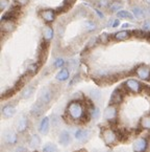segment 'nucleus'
<instances>
[{
  "label": "nucleus",
  "instance_id": "e433bc0d",
  "mask_svg": "<svg viewBox=\"0 0 150 152\" xmlns=\"http://www.w3.org/2000/svg\"><path fill=\"white\" fill-rule=\"evenodd\" d=\"M80 80V76H79V74H77V75H75L74 77H73V79L70 81V83H69V86H73L75 84V83H77L78 81Z\"/></svg>",
  "mask_w": 150,
  "mask_h": 152
},
{
  "label": "nucleus",
  "instance_id": "72a5a7b5",
  "mask_svg": "<svg viewBox=\"0 0 150 152\" xmlns=\"http://www.w3.org/2000/svg\"><path fill=\"white\" fill-rule=\"evenodd\" d=\"M99 41L101 43H103V44H106V43L110 41V36H108V34H106V33H103V34H101L99 36Z\"/></svg>",
  "mask_w": 150,
  "mask_h": 152
},
{
  "label": "nucleus",
  "instance_id": "37998d69",
  "mask_svg": "<svg viewBox=\"0 0 150 152\" xmlns=\"http://www.w3.org/2000/svg\"><path fill=\"white\" fill-rule=\"evenodd\" d=\"M94 11H95V13L97 14V15H98V17H99V18L104 19V15H103V13H102V12H100L98 9H94Z\"/></svg>",
  "mask_w": 150,
  "mask_h": 152
},
{
  "label": "nucleus",
  "instance_id": "79ce46f5",
  "mask_svg": "<svg viewBox=\"0 0 150 152\" xmlns=\"http://www.w3.org/2000/svg\"><path fill=\"white\" fill-rule=\"evenodd\" d=\"M96 42H97V38H92L90 40V42H89V44H88V47H92V46H94V45L96 44Z\"/></svg>",
  "mask_w": 150,
  "mask_h": 152
},
{
  "label": "nucleus",
  "instance_id": "7ed1b4c3",
  "mask_svg": "<svg viewBox=\"0 0 150 152\" xmlns=\"http://www.w3.org/2000/svg\"><path fill=\"white\" fill-rule=\"evenodd\" d=\"M118 116V108L116 105H108L103 112V118L107 122H115Z\"/></svg>",
  "mask_w": 150,
  "mask_h": 152
},
{
  "label": "nucleus",
  "instance_id": "20e7f679",
  "mask_svg": "<svg viewBox=\"0 0 150 152\" xmlns=\"http://www.w3.org/2000/svg\"><path fill=\"white\" fill-rule=\"evenodd\" d=\"M124 85L129 91L133 92V94H139L142 90V84L136 79H128L125 81Z\"/></svg>",
  "mask_w": 150,
  "mask_h": 152
},
{
  "label": "nucleus",
  "instance_id": "aec40b11",
  "mask_svg": "<svg viewBox=\"0 0 150 152\" xmlns=\"http://www.w3.org/2000/svg\"><path fill=\"white\" fill-rule=\"evenodd\" d=\"M130 35H131V34H130L129 31H120L114 35V38L117 41H124V40L129 39Z\"/></svg>",
  "mask_w": 150,
  "mask_h": 152
},
{
  "label": "nucleus",
  "instance_id": "bb28decb",
  "mask_svg": "<svg viewBox=\"0 0 150 152\" xmlns=\"http://www.w3.org/2000/svg\"><path fill=\"white\" fill-rule=\"evenodd\" d=\"M123 7L121 2H118V1H114L110 4V11L112 13H118L119 11H121V9Z\"/></svg>",
  "mask_w": 150,
  "mask_h": 152
},
{
  "label": "nucleus",
  "instance_id": "ddd939ff",
  "mask_svg": "<svg viewBox=\"0 0 150 152\" xmlns=\"http://www.w3.org/2000/svg\"><path fill=\"white\" fill-rule=\"evenodd\" d=\"M28 128V119L25 115H21L17 122L18 132H24Z\"/></svg>",
  "mask_w": 150,
  "mask_h": 152
},
{
  "label": "nucleus",
  "instance_id": "ea45409f",
  "mask_svg": "<svg viewBox=\"0 0 150 152\" xmlns=\"http://www.w3.org/2000/svg\"><path fill=\"white\" fill-rule=\"evenodd\" d=\"M15 2L19 7H24V5H26L29 2V0H15Z\"/></svg>",
  "mask_w": 150,
  "mask_h": 152
},
{
  "label": "nucleus",
  "instance_id": "4468645a",
  "mask_svg": "<svg viewBox=\"0 0 150 152\" xmlns=\"http://www.w3.org/2000/svg\"><path fill=\"white\" fill-rule=\"evenodd\" d=\"M4 141L9 145H15L18 141V135L15 131L9 130L4 133Z\"/></svg>",
  "mask_w": 150,
  "mask_h": 152
},
{
  "label": "nucleus",
  "instance_id": "f257e3e1",
  "mask_svg": "<svg viewBox=\"0 0 150 152\" xmlns=\"http://www.w3.org/2000/svg\"><path fill=\"white\" fill-rule=\"evenodd\" d=\"M66 113L74 122L84 121L87 115H90L89 111L88 112L86 111V108H84V104L80 101H76V100L72 101V102H70L68 104L66 109Z\"/></svg>",
  "mask_w": 150,
  "mask_h": 152
},
{
  "label": "nucleus",
  "instance_id": "5701e85b",
  "mask_svg": "<svg viewBox=\"0 0 150 152\" xmlns=\"http://www.w3.org/2000/svg\"><path fill=\"white\" fill-rule=\"evenodd\" d=\"M41 145V139L39 135H37V134H33L32 137H30V140H29V146H30L31 148H39Z\"/></svg>",
  "mask_w": 150,
  "mask_h": 152
},
{
  "label": "nucleus",
  "instance_id": "f704fd0d",
  "mask_svg": "<svg viewBox=\"0 0 150 152\" xmlns=\"http://www.w3.org/2000/svg\"><path fill=\"white\" fill-rule=\"evenodd\" d=\"M56 31H58V37H61V38H62V37L64 36V34H65V26L63 24H58V27H56Z\"/></svg>",
  "mask_w": 150,
  "mask_h": 152
},
{
  "label": "nucleus",
  "instance_id": "2eb2a0df",
  "mask_svg": "<svg viewBox=\"0 0 150 152\" xmlns=\"http://www.w3.org/2000/svg\"><path fill=\"white\" fill-rule=\"evenodd\" d=\"M16 28V23L14 20H4L1 23V31L3 33H11Z\"/></svg>",
  "mask_w": 150,
  "mask_h": 152
},
{
  "label": "nucleus",
  "instance_id": "393cba45",
  "mask_svg": "<svg viewBox=\"0 0 150 152\" xmlns=\"http://www.w3.org/2000/svg\"><path fill=\"white\" fill-rule=\"evenodd\" d=\"M117 17L119 19H133V13L128 11H122V10L117 13Z\"/></svg>",
  "mask_w": 150,
  "mask_h": 152
},
{
  "label": "nucleus",
  "instance_id": "c9c22d12",
  "mask_svg": "<svg viewBox=\"0 0 150 152\" xmlns=\"http://www.w3.org/2000/svg\"><path fill=\"white\" fill-rule=\"evenodd\" d=\"M108 0H98L97 5L99 7H108Z\"/></svg>",
  "mask_w": 150,
  "mask_h": 152
},
{
  "label": "nucleus",
  "instance_id": "b1692460",
  "mask_svg": "<svg viewBox=\"0 0 150 152\" xmlns=\"http://www.w3.org/2000/svg\"><path fill=\"white\" fill-rule=\"evenodd\" d=\"M84 29H86V31H94L97 29V23L94 22L93 20H87V21H84Z\"/></svg>",
  "mask_w": 150,
  "mask_h": 152
},
{
  "label": "nucleus",
  "instance_id": "9d476101",
  "mask_svg": "<svg viewBox=\"0 0 150 152\" xmlns=\"http://www.w3.org/2000/svg\"><path fill=\"white\" fill-rule=\"evenodd\" d=\"M71 141H72L71 134L67 130H63L60 133V135H58V143H60V145L64 146V147H67L71 143Z\"/></svg>",
  "mask_w": 150,
  "mask_h": 152
},
{
  "label": "nucleus",
  "instance_id": "423d86ee",
  "mask_svg": "<svg viewBox=\"0 0 150 152\" xmlns=\"http://www.w3.org/2000/svg\"><path fill=\"white\" fill-rule=\"evenodd\" d=\"M148 149V141L146 137H139L133 144V152H146Z\"/></svg>",
  "mask_w": 150,
  "mask_h": 152
},
{
  "label": "nucleus",
  "instance_id": "1a4fd4ad",
  "mask_svg": "<svg viewBox=\"0 0 150 152\" xmlns=\"http://www.w3.org/2000/svg\"><path fill=\"white\" fill-rule=\"evenodd\" d=\"M40 16L42 17V19L45 21L46 23H51L54 21L55 19V13L53 10H43L40 12Z\"/></svg>",
  "mask_w": 150,
  "mask_h": 152
},
{
  "label": "nucleus",
  "instance_id": "f8f14e48",
  "mask_svg": "<svg viewBox=\"0 0 150 152\" xmlns=\"http://www.w3.org/2000/svg\"><path fill=\"white\" fill-rule=\"evenodd\" d=\"M123 101V94H122L121 89H116L112 94L110 99V105H118Z\"/></svg>",
  "mask_w": 150,
  "mask_h": 152
},
{
  "label": "nucleus",
  "instance_id": "58836bf2",
  "mask_svg": "<svg viewBox=\"0 0 150 152\" xmlns=\"http://www.w3.org/2000/svg\"><path fill=\"white\" fill-rule=\"evenodd\" d=\"M7 7H9V0H0V9H1V11L5 10Z\"/></svg>",
  "mask_w": 150,
  "mask_h": 152
},
{
  "label": "nucleus",
  "instance_id": "f3484780",
  "mask_svg": "<svg viewBox=\"0 0 150 152\" xmlns=\"http://www.w3.org/2000/svg\"><path fill=\"white\" fill-rule=\"evenodd\" d=\"M131 13H133V17H136L137 19H143L148 15L147 11L140 7H133V10H131Z\"/></svg>",
  "mask_w": 150,
  "mask_h": 152
},
{
  "label": "nucleus",
  "instance_id": "f03ea898",
  "mask_svg": "<svg viewBox=\"0 0 150 152\" xmlns=\"http://www.w3.org/2000/svg\"><path fill=\"white\" fill-rule=\"evenodd\" d=\"M101 137L106 146L115 145L118 141V134L116 133L115 130L110 129V128H103L102 129Z\"/></svg>",
  "mask_w": 150,
  "mask_h": 152
},
{
  "label": "nucleus",
  "instance_id": "9b49d317",
  "mask_svg": "<svg viewBox=\"0 0 150 152\" xmlns=\"http://www.w3.org/2000/svg\"><path fill=\"white\" fill-rule=\"evenodd\" d=\"M49 127H50V118L45 116L41 120L40 124H39V131L43 135H46L49 132Z\"/></svg>",
  "mask_w": 150,
  "mask_h": 152
},
{
  "label": "nucleus",
  "instance_id": "473e14b6",
  "mask_svg": "<svg viewBox=\"0 0 150 152\" xmlns=\"http://www.w3.org/2000/svg\"><path fill=\"white\" fill-rule=\"evenodd\" d=\"M51 120V125L53 126L54 128H58V126H60V118H58V115H55V114H53V115H51L50 118Z\"/></svg>",
  "mask_w": 150,
  "mask_h": 152
},
{
  "label": "nucleus",
  "instance_id": "a878e982",
  "mask_svg": "<svg viewBox=\"0 0 150 152\" xmlns=\"http://www.w3.org/2000/svg\"><path fill=\"white\" fill-rule=\"evenodd\" d=\"M33 91H35V87L29 85V86H27L26 88H24V90L22 91V94H21V96H22L23 99H29L31 96H32Z\"/></svg>",
  "mask_w": 150,
  "mask_h": 152
},
{
  "label": "nucleus",
  "instance_id": "dca6fc26",
  "mask_svg": "<svg viewBox=\"0 0 150 152\" xmlns=\"http://www.w3.org/2000/svg\"><path fill=\"white\" fill-rule=\"evenodd\" d=\"M16 113V108L14 105H11V104H9V105H5L3 106L2 108V115L4 116V118H6V119H9V118H12V116H14Z\"/></svg>",
  "mask_w": 150,
  "mask_h": 152
},
{
  "label": "nucleus",
  "instance_id": "412c9836",
  "mask_svg": "<svg viewBox=\"0 0 150 152\" xmlns=\"http://www.w3.org/2000/svg\"><path fill=\"white\" fill-rule=\"evenodd\" d=\"M44 106H45L44 104H42L41 102L38 101L37 103L32 106V108H31V113L35 114V115H40V114L43 112V108H44Z\"/></svg>",
  "mask_w": 150,
  "mask_h": 152
},
{
  "label": "nucleus",
  "instance_id": "c756f323",
  "mask_svg": "<svg viewBox=\"0 0 150 152\" xmlns=\"http://www.w3.org/2000/svg\"><path fill=\"white\" fill-rule=\"evenodd\" d=\"M90 98L92 99L93 101H98V100H100V98H101V92H100V90H98V89H92L90 91Z\"/></svg>",
  "mask_w": 150,
  "mask_h": 152
},
{
  "label": "nucleus",
  "instance_id": "c85d7f7f",
  "mask_svg": "<svg viewBox=\"0 0 150 152\" xmlns=\"http://www.w3.org/2000/svg\"><path fill=\"white\" fill-rule=\"evenodd\" d=\"M42 152H58V149L54 144H46Z\"/></svg>",
  "mask_w": 150,
  "mask_h": 152
},
{
  "label": "nucleus",
  "instance_id": "7c9ffc66",
  "mask_svg": "<svg viewBox=\"0 0 150 152\" xmlns=\"http://www.w3.org/2000/svg\"><path fill=\"white\" fill-rule=\"evenodd\" d=\"M38 69H39V65L37 63H31L27 66V72L30 75H35L38 72Z\"/></svg>",
  "mask_w": 150,
  "mask_h": 152
},
{
  "label": "nucleus",
  "instance_id": "39448f33",
  "mask_svg": "<svg viewBox=\"0 0 150 152\" xmlns=\"http://www.w3.org/2000/svg\"><path fill=\"white\" fill-rule=\"evenodd\" d=\"M53 96V92L52 90L49 87H44L42 90H41L40 94H39V102H41L44 105H47V104L50 103V101L52 100Z\"/></svg>",
  "mask_w": 150,
  "mask_h": 152
},
{
  "label": "nucleus",
  "instance_id": "6e6552de",
  "mask_svg": "<svg viewBox=\"0 0 150 152\" xmlns=\"http://www.w3.org/2000/svg\"><path fill=\"white\" fill-rule=\"evenodd\" d=\"M91 134H92L91 130L78 129V130H76V132H75L74 137L78 142H80V143H84V142H87V141H89V140H90Z\"/></svg>",
  "mask_w": 150,
  "mask_h": 152
},
{
  "label": "nucleus",
  "instance_id": "cd10ccee",
  "mask_svg": "<svg viewBox=\"0 0 150 152\" xmlns=\"http://www.w3.org/2000/svg\"><path fill=\"white\" fill-rule=\"evenodd\" d=\"M89 114H90V116L92 118L93 120H97L98 118H99V115H100V111H99V109H98L97 107H94V106H92V107L90 108V110H89Z\"/></svg>",
  "mask_w": 150,
  "mask_h": 152
},
{
  "label": "nucleus",
  "instance_id": "0eeeda50",
  "mask_svg": "<svg viewBox=\"0 0 150 152\" xmlns=\"http://www.w3.org/2000/svg\"><path fill=\"white\" fill-rule=\"evenodd\" d=\"M136 75L139 77L141 80L148 81L150 80V67L146 65H140L136 69Z\"/></svg>",
  "mask_w": 150,
  "mask_h": 152
},
{
  "label": "nucleus",
  "instance_id": "de8ad7c7",
  "mask_svg": "<svg viewBox=\"0 0 150 152\" xmlns=\"http://www.w3.org/2000/svg\"><path fill=\"white\" fill-rule=\"evenodd\" d=\"M122 152H126V151H122Z\"/></svg>",
  "mask_w": 150,
  "mask_h": 152
},
{
  "label": "nucleus",
  "instance_id": "2f4dec72",
  "mask_svg": "<svg viewBox=\"0 0 150 152\" xmlns=\"http://www.w3.org/2000/svg\"><path fill=\"white\" fill-rule=\"evenodd\" d=\"M64 65H65V60L63 58H56L54 60V62H53V66L55 68H62V67H64Z\"/></svg>",
  "mask_w": 150,
  "mask_h": 152
},
{
  "label": "nucleus",
  "instance_id": "a19ab883",
  "mask_svg": "<svg viewBox=\"0 0 150 152\" xmlns=\"http://www.w3.org/2000/svg\"><path fill=\"white\" fill-rule=\"evenodd\" d=\"M143 29H145V31L150 29V21L149 20H145V22L143 23Z\"/></svg>",
  "mask_w": 150,
  "mask_h": 152
},
{
  "label": "nucleus",
  "instance_id": "c03bdc74",
  "mask_svg": "<svg viewBox=\"0 0 150 152\" xmlns=\"http://www.w3.org/2000/svg\"><path fill=\"white\" fill-rule=\"evenodd\" d=\"M119 25H120V20H119V19H115V20H114V23H112V27L116 28V27H118Z\"/></svg>",
  "mask_w": 150,
  "mask_h": 152
},
{
  "label": "nucleus",
  "instance_id": "4c0bfd02",
  "mask_svg": "<svg viewBox=\"0 0 150 152\" xmlns=\"http://www.w3.org/2000/svg\"><path fill=\"white\" fill-rule=\"evenodd\" d=\"M77 66V63H76V61L75 60H70L68 61V69H74L75 67Z\"/></svg>",
  "mask_w": 150,
  "mask_h": 152
},
{
  "label": "nucleus",
  "instance_id": "49530a36",
  "mask_svg": "<svg viewBox=\"0 0 150 152\" xmlns=\"http://www.w3.org/2000/svg\"><path fill=\"white\" fill-rule=\"evenodd\" d=\"M146 2H147L148 4H150V0H146Z\"/></svg>",
  "mask_w": 150,
  "mask_h": 152
},
{
  "label": "nucleus",
  "instance_id": "4be33fe9",
  "mask_svg": "<svg viewBox=\"0 0 150 152\" xmlns=\"http://www.w3.org/2000/svg\"><path fill=\"white\" fill-rule=\"evenodd\" d=\"M140 126L145 130H150V114L144 115L142 118L141 121H140Z\"/></svg>",
  "mask_w": 150,
  "mask_h": 152
},
{
  "label": "nucleus",
  "instance_id": "a18cd8bd",
  "mask_svg": "<svg viewBox=\"0 0 150 152\" xmlns=\"http://www.w3.org/2000/svg\"><path fill=\"white\" fill-rule=\"evenodd\" d=\"M122 27H123V28H128V27H130V24L129 23H124V24L122 25Z\"/></svg>",
  "mask_w": 150,
  "mask_h": 152
},
{
  "label": "nucleus",
  "instance_id": "a211bd4d",
  "mask_svg": "<svg viewBox=\"0 0 150 152\" xmlns=\"http://www.w3.org/2000/svg\"><path fill=\"white\" fill-rule=\"evenodd\" d=\"M69 78H70V70H69L68 68H62V69L56 74V76H55V79L58 81H60V82H65V81H67Z\"/></svg>",
  "mask_w": 150,
  "mask_h": 152
},
{
  "label": "nucleus",
  "instance_id": "6ab92c4d",
  "mask_svg": "<svg viewBox=\"0 0 150 152\" xmlns=\"http://www.w3.org/2000/svg\"><path fill=\"white\" fill-rule=\"evenodd\" d=\"M53 35H54V31H53V28L49 25H46V26L43 28V38L46 42H49V41L52 40Z\"/></svg>",
  "mask_w": 150,
  "mask_h": 152
}]
</instances>
